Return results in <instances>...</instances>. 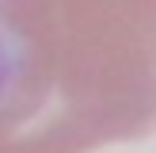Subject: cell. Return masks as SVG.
<instances>
[{"label": "cell", "instance_id": "obj_1", "mask_svg": "<svg viewBox=\"0 0 156 153\" xmlns=\"http://www.w3.org/2000/svg\"><path fill=\"white\" fill-rule=\"evenodd\" d=\"M152 134L156 0H0V153Z\"/></svg>", "mask_w": 156, "mask_h": 153}]
</instances>
